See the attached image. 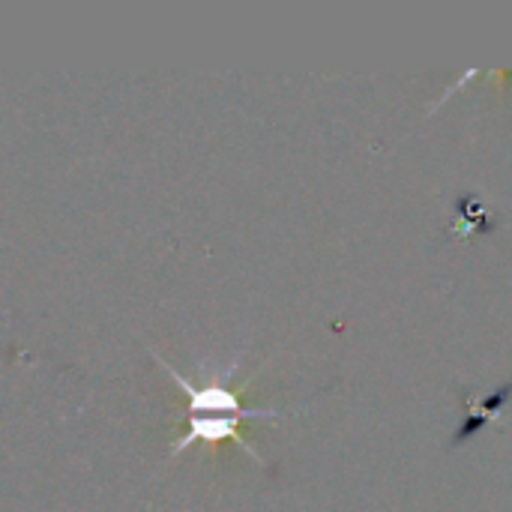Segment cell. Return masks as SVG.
<instances>
[{
    "label": "cell",
    "mask_w": 512,
    "mask_h": 512,
    "mask_svg": "<svg viewBox=\"0 0 512 512\" xmlns=\"http://www.w3.org/2000/svg\"><path fill=\"white\" fill-rule=\"evenodd\" d=\"M237 363H240V357H234V360L228 363V369H219V372H207V369H204L201 384H192V381H186L171 363L159 360V366H162V369L177 381V387L189 396V426H186L183 438L171 447L174 456H180V453H183L186 447H192L195 441H225V438H237L240 447H243L255 462H261L258 450H255L249 441L240 438L237 423H240V420H279L282 411H276V408H243V405L237 402V396L228 390V381H231Z\"/></svg>",
    "instance_id": "1"
}]
</instances>
